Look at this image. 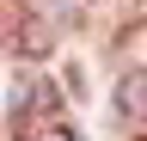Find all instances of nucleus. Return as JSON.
Wrapping results in <instances>:
<instances>
[{
	"label": "nucleus",
	"mask_w": 147,
	"mask_h": 141,
	"mask_svg": "<svg viewBox=\"0 0 147 141\" xmlns=\"http://www.w3.org/2000/svg\"><path fill=\"white\" fill-rule=\"evenodd\" d=\"M12 135L18 141H74L61 92L43 74H18V86H12Z\"/></svg>",
	"instance_id": "f257e3e1"
},
{
	"label": "nucleus",
	"mask_w": 147,
	"mask_h": 141,
	"mask_svg": "<svg viewBox=\"0 0 147 141\" xmlns=\"http://www.w3.org/2000/svg\"><path fill=\"white\" fill-rule=\"evenodd\" d=\"M117 117H123V123H135V129L147 135V67L123 74V86H117Z\"/></svg>",
	"instance_id": "f03ea898"
},
{
	"label": "nucleus",
	"mask_w": 147,
	"mask_h": 141,
	"mask_svg": "<svg viewBox=\"0 0 147 141\" xmlns=\"http://www.w3.org/2000/svg\"><path fill=\"white\" fill-rule=\"evenodd\" d=\"M141 141H147V135H141Z\"/></svg>",
	"instance_id": "7ed1b4c3"
}]
</instances>
